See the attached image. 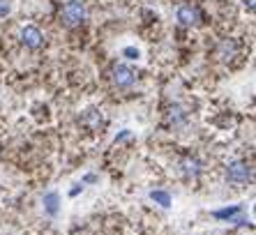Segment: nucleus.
<instances>
[{"mask_svg": "<svg viewBox=\"0 0 256 235\" xmlns=\"http://www.w3.org/2000/svg\"><path fill=\"white\" fill-rule=\"evenodd\" d=\"M60 16H62L65 26H70V28H76V26H84L86 24L88 12H86L84 2H78V0H70V2H65V7H62Z\"/></svg>", "mask_w": 256, "mask_h": 235, "instance_id": "nucleus-1", "label": "nucleus"}, {"mask_svg": "<svg viewBox=\"0 0 256 235\" xmlns=\"http://www.w3.org/2000/svg\"><path fill=\"white\" fill-rule=\"evenodd\" d=\"M226 180L233 184H244L252 180V166L247 162H231L226 168Z\"/></svg>", "mask_w": 256, "mask_h": 235, "instance_id": "nucleus-2", "label": "nucleus"}, {"mask_svg": "<svg viewBox=\"0 0 256 235\" xmlns=\"http://www.w3.org/2000/svg\"><path fill=\"white\" fill-rule=\"evenodd\" d=\"M214 56H217L222 62H233V60H236V56H240V44L233 40V37H224V40L217 44Z\"/></svg>", "mask_w": 256, "mask_h": 235, "instance_id": "nucleus-3", "label": "nucleus"}, {"mask_svg": "<svg viewBox=\"0 0 256 235\" xmlns=\"http://www.w3.org/2000/svg\"><path fill=\"white\" fill-rule=\"evenodd\" d=\"M111 76H114V83L118 88H132L136 83V72L127 65H116L114 72H111Z\"/></svg>", "mask_w": 256, "mask_h": 235, "instance_id": "nucleus-4", "label": "nucleus"}, {"mask_svg": "<svg viewBox=\"0 0 256 235\" xmlns=\"http://www.w3.org/2000/svg\"><path fill=\"white\" fill-rule=\"evenodd\" d=\"M21 42H24L28 48H32V51H37V48L44 44V35L42 30L37 28V26H26L24 30H21Z\"/></svg>", "mask_w": 256, "mask_h": 235, "instance_id": "nucleus-5", "label": "nucleus"}, {"mask_svg": "<svg viewBox=\"0 0 256 235\" xmlns=\"http://www.w3.org/2000/svg\"><path fill=\"white\" fill-rule=\"evenodd\" d=\"M201 18H203V14L196 5H182L178 10V21L182 26H198Z\"/></svg>", "mask_w": 256, "mask_h": 235, "instance_id": "nucleus-6", "label": "nucleus"}, {"mask_svg": "<svg viewBox=\"0 0 256 235\" xmlns=\"http://www.w3.org/2000/svg\"><path fill=\"white\" fill-rule=\"evenodd\" d=\"M44 210L51 214V217H56L60 210V196L56 194V192H48V194H44Z\"/></svg>", "mask_w": 256, "mask_h": 235, "instance_id": "nucleus-7", "label": "nucleus"}, {"mask_svg": "<svg viewBox=\"0 0 256 235\" xmlns=\"http://www.w3.org/2000/svg\"><path fill=\"white\" fill-rule=\"evenodd\" d=\"M242 212V206H231V208H224V210H214L212 217L220 219V222H231L236 214H240Z\"/></svg>", "mask_w": 256, "mask_h": 235, "instance_id": "nucleus-8", "label": "nucleus"}, {"mask_svg": "<svg viewBox=\"0 0 256 235\" xmlns=\"http://www.w3.org/2000/svg\"><path fill=\"white\" fill-rule=\"evenodd\" d=\"M150 198L162 208H171V194L164 192V189H152V192H150Z\"/></svg>", "mask_w": 256, "mask_h": 235, "instance_id": "nucleus-9", "label": "nucleus"}, {"mask_svg": "<svg viewBox=\"0 0 256 235\" xmlns=\"http://www.w3.org/2000/svg\"><path fill=\"white\" fill-rule=\"evenodd\" d=\"M182 168H185L187 176H194V178H196L198 173H201V164H198L196 159H190V157L182 159Z\"/></svg>", "mask_w": 256, "mask_h": 235, "instance_id": "nucleus-10", "label": "nucleus"}, {"mask_svg": "<svg viewBox=\"0 0 256 235\" xmlns=\"http://www.w3.org/2000/svg\"><path fill=\"white\" fill-rule=\"evenodd\" d=\"M122 56H125V58H130V60H136L138 58V51L134 46H127V48H122Z\"/></svg>", "mask_w": 256, "mask_h": 235, "instance_id": "nucleus-11", "label": "nucleus"}, {"mask_svg": "<svg viewBox=\"0 0 256 235\" xmlns=\"http://www.w3.org/2000/svg\"><path fill=\"white\" fill-rule=\"evenodd\" d=\"M7 14H10V2L0 0V16H7Z\"/></svg>", "mask_w": 256, "mask_h": 235, "instance_id": "nucleus-12", "label": "nucleus"}, {"mask_svg": "<svg viewBox=\"0 0 256 235\" xmlns=\"http://www.w3.org/2000/svg\"><path fill=\"white\" fill-rule=\"evenodd\" d=\"M242 5L247 7V12L254 14V0H242Z\"/></svg>", "mask_w": 256, "mask_h": 235, "instance_id": "nucleus-13", "label": "nucleus"}, {"mask_svg": "<svg viewBox=\"0 0 256 235\" xmlns=\"http://www.w3.org/2000/svg\"><path fill=\"white\" fill-rule=\"evenodd\" d=\"M81 189H84V182H81V184H76V187L72 189V192H70V196H78V194H81Z\"/></svg>", "mask_w": 256, "mask_h": 235, "instance_id": "nucleus-14", "label": "nucleus"}, {"mask_svg": "<svg viewBox=\"0 0 256 235\" xmlns=\"http://www.w3.org/2000/svg\"><path fill=\"white\" fill-rule=\"evenodd\" d=\"M125 138H130V132H122V134H118V136H116V143L125 141Z\"/></svg>", "mask_w": 256, "mask_h": 235, "instance_id": "nucleus-15", "label": "nucleus"}, {"mask_svg": "<svg viewBox=\"0 0 256 235\" xmlns=\"http://www.w3.org/2000/svg\"><path fill=\"white\" fill-rule=\"evenodd\" d=\"M95 180H97V176H92V173H90V176H86V178H84V182H95Z\"/></svg>", "mask_w": 256, "mask_h": 235, "instance_id": "nucleus-16", "label": "nucleus"}]
</instances>
